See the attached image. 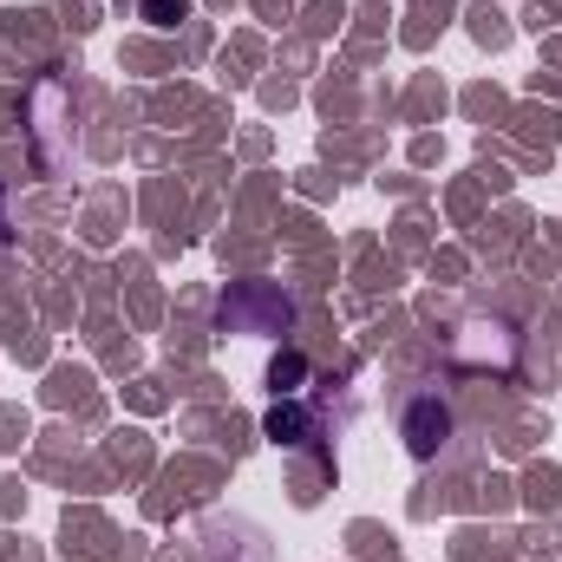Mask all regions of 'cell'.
Instances as JSON below:
<instances>
[{
  "instance_id": "cell-1",
  "label": "cell",
  "mask_w": 562,
  "mask_h": 562,
  "mask_svg": "<svg viewBox=\"0 0 562 562\" xmlns=\"http://www.w3.org/2000/svg\"><path fill=\"white\" fill-rule=\"evenodd\" d=\"M445 406H431V400H419V406H413V425H406V431H413V451H431V445H438V438H445Z\"/></svg>"
},
{
  "instance_id": "cell-2",
  "label": "cell",
  "mask_w": 562,
  "mask_h": 562,
  "mask_svg": "<svg viewBox=\"0 0 562 562\" xmlns=\"http://www.w3.org/2000/svg\"><path fill=\"white\" fill-rule=\"evenodd\" d=\"M307 431H314V425H307V413H294V406H288V413H269V438H276V445H307Z\"/></svg>"
}]
</instances>
